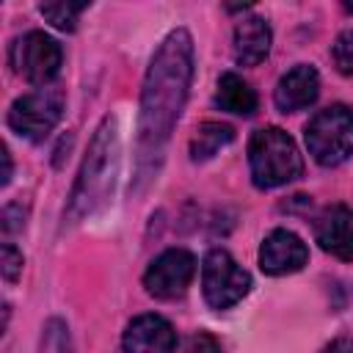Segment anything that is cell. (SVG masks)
Instances as JSON below:
<instances>
[{"instance_id":"2","label":"cell","mask_w":353,"mask_h":353,"mask_svg":"<svg viewBox=\"0 0 353 353\" xmlns=\"http://www.w3.org/2000/svg\"><path fill=\"white\" fill-rule=\"evenodd\" d=\"M119 165V135H116V121L105 119L99 130L91 138V146L83 157L72 201H69V218H83L94 212V207L108 196L113 188V174Z\"/></svg>"},{"instance_id":"6","label":"cell","mask_w":353,"mask_h":353,"mask_svg":"<svg viewBox=\"0 0 353 353\" xmlns=\"http://www.w3.org/2000/svg\"><path fill=\"white\" fill-rule=\"evenodd\" d=\"M63 91L55 85L36 88L19 97L8 110V127L28 141H44L63 116Z\"/></svg>"},{"instance_id":"11","label":"cell","mask_w":353,"mask_h":353,"mask_svg":"<svg viewBox=\"0 0 353 353\" xmlns=\"http://www.w3.org/2000/svg\"><path fill=\"white\" fill-rule=\"evenodd\" d=\"M320 94V74L309 63H298L290 72H284L276 83L273 102L281 113H298L309 105H314Z\"/></svg>"},{"instance_id":"3","label":"cell","mask_w":353,"mask_h":353,"mask_svg":"<svg viewBox=\"0 0 353 353\" xmlns=\"http://www.w3.org/2000/svg\"><path fill=\"white\" fill-rule=\"evenodd\" d=\"M248 168L259 190H273L303 174V157L284 130L262 127L248 141Z\"/></svg>"},{"instance_id":"15","label":"cell","mask_w":353,"mask_h":353,"mask_svg":"<svg viewBox=\"0 0 353 353\" xmlns=\"http://www.w3.org/2000/svg\"><path fill=\"white\" fill-rule=\"evenodd\" d=\"M234 141V130L229 124H221V121H204L196 135L190 138V160L201 163V160H210L215 157L223 146H229Z\"/></svg>"},{"instance_id":"9","label":"cell","mask_w":353,"mask_h":353,"mask_svg":"<svg viewBox=\"0 0 353 353\" xmlns=\"http://www.w3.org/2000/svg\"><path fill=\"white\" fill-rule=\"evenodd\" d=\"M306 262H309V248L290 229H273L259 245V268L268 276L298 273Z\"/></svg>"},{"instance_id":"13","label":"cell","mask_w":353,"mask_h":353,"mask_svg":"<svg viewBox=\"0 0 353 353\" xmlns=\"http://www.w3.org/2000/svg\"><path fill=\"white\" fill-rule=\"evenodd\" d=\"M273 33L265 17H245L234 25V39H232V55L240 66H256L270 55Z\"/></svg>"},{"instance_id":"4","label":"cell","mask_w":353,"mask_h":353,"mask_svg":"<svg viewBox=\"0 0 353 353\" xmlns=\"http://www.w3.org/2000/svg\"><path fill=\"white\" fill-rule=\"evenodd\" d=\"M306 149L323 168H336L353 157V110L347 105H328L317 110L306 130Z\"/></svg>"},{"instance_id":"12","label":"cell","mask_w":353,"mask_h":353,"mask_svg":"<svg viewBox=\"0 0 353 353\" xmlns=\"http://www.w3.org/2000/svg\"><path fill=\"white\" fill-rule=\"evenodd\" d=\"M314 240L325 254L345 262L353 259V210L345 204L323 210L314 221Z\"/></svg>"},{"instance_id":"16","label":"cell","mask_w":353,"mask_h":353,"mask_svg":"<svg viewBox=\"0 0 353 353\" xmlns=\"http://www.w3.org/2000/svg\"><path fill=\"white\" fill-rule=\"evenodd\" d=\"M88 8V3H41L39 11L44 19H50L52 28L72 33L77 28V17Z\"/></svg>"},{"instance_id":"22","label":"cell","mask_w":353,"mask_h":353,"mask_svg":"<svg viewBox=\"0 0 353 353\" xmlns=\"http://www.w3.org/2000/svg\"><path fill=\"white\" fill-rule=\"evenodd\" d=\"M3 160H6V174H3V185H8V179H11V154H8V149H3Z\"/></svg>"},{"instance_id":"1","label":"cell","mask_w":353,"mask_h":353,"mask_svg":"<svg viewBox=\"0 0 353 353\" xmlns=\"http://www.w3.org/2000/svg\"><path fill=\"white\" fill-rule=\"evenodd\" d=\"M193 80V39L185 28L171 30L143 77L141 113H138V168H154L163 146L168 143L182 108L190 94Z\"/></svg>"},{"instance_id":"10","label":"cell","mask_w":353,"mask_h":353,"mask_svg":"<svg viewBox=\"0 0 353 353\" xmlns=\"http://www.w3.org/2000/svg\"><path fill=\"white\" fill-rule=\"evenodd\" d=\"M121 347L124 353H174L176 331L160 314H138L124 328Z\"/></svg>"},{"instance_id":"21","label":"cell","mask_w":353,"mask_h":353,"mask_svg":"<svg viewBox=\"0 0 353 353\" xmlns=\"http://www.w3.org/2000/svg\"><path fill=\"white\" fill-rule=\"evenodd\" d=\"M320 353H353V342H350V339H345V336H339V339L328 342Z\"/></svg>"},{"instance_id":"8","label":"cell","mask_w":353,"mask_h":353,"mask_svg":"<svg viewBox=\"0 0 353 353\" xmlns=\"http://www.w3.org/2000/svg\"><path fill=\"white\" fill-rule=\"evenodd\" d=\"M196 276V256L185 248H168L163 251L143 273V287L152 298L171 301L185 295Z\"/></svg>"},{"instance_id":"23","label":"cell","mask_w":353,"mask_h":353,"mask_svg":"<svg viewBox=\"0 0 353 353\" xmlns=\"http://www.w3.org/2000/svg\"><path fill=\"white\" fill-rule=\"evenodd\" d=\"M345 11H353V3H345Z\"/></svg>"},{"instance_id":"7","label":"cell","mask_w":353,"mask_h":353,"mask_svg":"<svg viewBox=\"0 0 353 353\" xmlns=\"http://www.w3.org/2000/svg\"><path fill=\"white\" fill-rule=\"evenodd\" d=\"M11 63H14V72L19 77H25L30 85L44 88L61 72L63 50H61V44L50 33L30 30L22 39L14 41V47H11Z\"/></svg>"},{"instance_id":"18","label":"cell","mask_w":353,"mask_h":353,"mask_svg":"<svg viewBox=\"0 0 353 353\" xmlns=\"http://www.w3.org/2000/svg\"><path fill=\"white\" fill-rule=\"evenodd\" d=\"M41 353H72L69 347V328L61 320H50L41 336Z\"/></svg>"},{"instance_id":"17","label":"cell","mask_w":353,"mask_h":353,"mask_svg":"<svg viewBox=\"0 0 353 353\" xmlns=\"http://www.w3.org/2000/svg\"><path fill=\"white\" fill-rule=\"evenodd\" d=\"M331 58H334V66L345 74V77H353V28L342 30L331 47Z\"/></svg>"},{"instance_id":"20","label":"cell","mask_w":353,"mask_h":353,"mask_svg":"<svg viewBox=\"0 0 353 353\" xmlns=\"http://www.w3.org/2000/svg\"><path fill=\"white\" fill-rule=\"evenodd\" d=\"M188 353H221V345L210 334H196L188 345Z\"/></svg>"},{"instance_id":"19","label":"cell","mask_w":353,"mask_h":353,"mask_svg":"<svg viewBox=\"0 0 353 353\" xmlns=\"http://www.w3.org/2000/svg\"><path fill=\"white\" fill-rule=\"evenodd\" d=\"M19 273H22V251H17V245L6 243L3 245V279L17 281Z\"/></svg>"},{"instance_id":"5","label":"cell","mask_w":353,"mask_h":353,"mask_svg":"<svg viewBox=\"0 0 353 353\" xmlns=\"http://www.w3.org/2000/svg\"><path fill=\"white\" fill-rule=\"evenodd\" d=\"M251 290V276L237 265V259L223 251L212 248L207 251L201 262V295L210 309H229L237 301H243Z\"/></svg>"},{"instance_id":"14","label":"cell","mask_w":353,"mask_h":353,"mask_svg":"<svg viewBox=\"0 0 353 353\" xmlns=\"http://www.w3.org/2000/svg\"><path fill=\"white\" fill-rule=\"evenodd\" d=\"M215 105L226 113H234V116H251L259 105L256 99V91L234 72H223L218 77V91H215Z\"/></svg>"}]
</instances>
